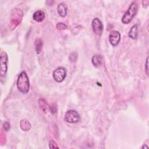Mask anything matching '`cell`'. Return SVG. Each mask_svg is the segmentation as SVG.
Instances as JSON below:
<instances>
[{
	"mask_svg": "<svg viewBox=\"0 0 149 149\" xmlns=\"http://www.w3.org/2000/svg\"><path fill=\"white\" fill-rule=\"evenodd\" d=\"M66 76V70L63 67H59L53 72L54 79L58 83L64 80Z\"/></svg>",
	"mask_w": 149,
	"mask_h": 149,
	"instance_id": "5b68a950",
	"label": "cell"
},
{
	"mask_svg": "<svg viewBox=\"0 0 149 149\" xmlns=\"http://www.w3.org/2000/svg\"><path fill=\"white\" fill-rule=\"evenodd\" d=\"M146 148L147 149V148H148V146H147L146 145H144V146H143L141 147V148Z\"/></svg>",
	"mask_w": 149,
	"mask_h": 149,
	"instance_id": "44dd1931",
	"label": "cell"
},
{
	"mask_svg": "<svg viewBox=\"0 0 149 149\" xmlns=\"http://www.w3.org/2000/svg\"><path fill=\"white\" fill-rule=\"evenodd\" d=\"M77 59V55L76 52H72L69 56V59L72 62H76Z\"/></svg>",
	"mask_w": 149,
	"mask_h": 149,
	"instance_id": "ac0fdd59",
	"label": "cell"
},
{
	"mask_svg": "<svg viewBox=\"0 0 149 149\" xmlns=\"http://www.w3.org/2000/svg\"><path fill=\"white\" fill-rule=\"evenodd\" d=\"M92 27L94 33L98 35L101 36L103 31V25L101 21L98 18H94L92 22Z\"/></svg>",
	"mask_w": 149,
	"mask_h": 149,
	"instance_id": "52a82bcc",
	"label": "cell"
},
{
	"mask_svg": "<svg viewBox=\"0 0 149 149\" xmlns=\"http://www.w3.org/2000/svg\"><path fill=\"white\" fill-rule=\"evenodd\" d=\"M17 87L19 91L23 94L27 93L29 90V80L27 73L24 71L22 72L18 76L17 80Z\"/></svg>",
	"mask_w": 149,
	"mask_h": 149,
	"instance_id": "6da1fadb",
	"label": "cell"
},
{
	"mask_svg": "<svg viewBox=\"0 0 149 149\" xmlns=\"http://www.w3.org/2000/svg\"><path fill=\"white\" fill-rule=\"evenodd\" d=\"M49 147L50 148H58L59 147L58 146L56 143L53 140H51L49 142Z\"/></svg>",
	"mask_w": 149,
	"mask_h": 149,
	"instance_id": "e0dca14e",
	"label": "cell"
},
{
	"mask_svg": "<svg viewBox=\"0 0 149 149\" xmlns=\"http://www.w3.org/2000/svg\"><path fill=\"white\" fill-rule=\"evenodd\" d=\"M91 62L95 67H99L102 65V58L101 55H95L92 58Z\"/></svg>",
	"mask_w": 149,
	"mask_h": 149,
	"instance_id": "8fae6325",
	"label": "cell"
},
{
	"mask_svg": "<svg viewBox=\"0 0 149 149\" xmlns=\"http://www.w3.org/2000/svg\"><path fill=\"white\" fill-rule=\"evenodd\" d=\"M7 62H8V56L6 52H1V59H0V73L1 77H3L5 75L7 72Z\"/></svg>",
	"mask_w": 149,
	"mask_h": 149,
	"instance_id": "8992f818",
	"label": "cell"
},
{
	"mask_svg": "<svg viewBox=\"0 0 149 149\" xmlns=\"http://www.w3.org/2000/svg\"><path fill=\"white\" fill-rule=\"evenodd\" d=\"M35 49L37 54H40L41 51L42 47V41L40 38H37L35 41Z\"/></svg>",
	"mask_w": 149,
	"mask_h": 149,
	"instance_id": "9a60e30c",
	"label": "cell"
},
{
	"mask_svg": "<svg viewBox=\"0 0 149 149\" xmlns=\"http://www.w3.org/2000/svg\"><path fill=\"white\" fill-rule=\"evenodd\" d=\"M3 128L4 129L6 130V131H8L9 129H10V124L8 122H6L3 123Z\"/></svg>",
	"mask_w": 149,
	"mask_h": 149,
	"instance_id": "d6986e66",
	"label": "cell"
},
{
	"mask_svg": "<svg viewBox=\"0 0 149 149\" xmlns=\"http://www.w3.org/2000/svg\"><path fill=\"white\" fill-rule=\"evenodd\" d=\"M137 24L134 25L129 31V36L132 39H136L137 37Z\"/></svg>",
	"mask_w": 149,
	"mask_h": 149,
	"instance_id": "5bb4252c",
	"label": "cell"
},
{
	"mask_svg": "<svg viewBox=\"0 0 149 149\" xmlns=\"http://www.w3.org/2000/svg\"><path fill=\"white\" fill-rule=\"evenodd\" d=\"M148 58H147L146 59V65H145V69H146V72L147 73V75H148Z\"/></svg>",
	"mask_w": 149,
	"mask_h": 149,
	"instance_id": "ffe728a7",
	"label": "cell"
},
{
	"mask_svg": "<svg viewBox=\"0 0 149 149\" xmlns=\"http://www.w3.org/2000/svg\"><path fill=\"white\" fill-rule=\"evenodd\" d=\"M20 126L23 131H29L31 129V124L26 119H22L20 121Z\"/></svg>",
	"mask_w": 149,
	"mask_h": 149,
	"instance_id": "7c38bea8",
	"label": "cell"
},
{
	"mask_svg": "<svg viewBox=\"0 0 149 149\" xmlns=\"http://www.w3.org/2000/svg\"><path fill=\"white\" fill-rule=\"evenodd\" d=\"M120 40V34L118 31L113 30L111 31L109 35V41L110 44L113 46H116Z\"/></svg>",
	"mask_w": 149,
	"mask_h": 149,
	"instance_id": "ba28073f",
	"label": "cell"
},
{
	"mask_svg": "<svg viewBox=\"0 0 149 149\" xmlns=\"http://www.w3.org/2000/svg\"><path fill=\"white\" fill-rule=\"evenodd\" d=\"M137 3L136 2H133L129 6L127 11L123 15L122 18V22L123 24L129 23L134 16L136 15L137 11Z\"/></svg>",
	"mask_w": 149,
	"mask_h": 149,
	"instance_id": "7a4b0ae2",
	"label": "cell"
},
{
	"mask_svg": "<svg viewBox=\"0 0 149 149\" xmlns=\"http://www.w3.org/2000/svg\"><path fill=\"white\" fill-rule=\"evenodd\" d=\"M64 119L68 123H74L78 122L80 120V116L76 111L69 110L65 113Z\"/></svg>",
	"mask_w": 149,
	"mask_h": 149,
	"instance_id": "277c9868",
	"label": "cell"
},
{
	"mask_svg": "<svg viewBox=\"0 0 149 149\" xmlns=\"http://www.w3.org/2000/svg\"><path fill=\"white\" fill-rule=\"evenodd\" d=\"M38 104L39 105L41 108V109H42V111L44 112V113H47L49 109V106L48 105L47 102L45 101V100L40 98L38 100Z\"/></svg>",
	"mask_w": 149,
	"mask_h": 149,
	"instance_id": "4fadbf2b",
	"label": "cell"
},
{
	"mask_svg": "<svg viewBox=\"0 0 149 149\" xmlns=\"http://www.w3.org/2000/svg\"><path fill=\"white\" fill-rule=\"evenodd\" d=\"M58 12L59 15L62 17H64L66 16L67 15V12H68V8L67 6L63 3H61L58 5L57 8Z\"/></svg>",
	"mask_w": 149,
	"mask_h": 149,
	"instance_id": "30bf717a",
	"label": "cell"
},
{
	"mask_svg": "<svg viewBox=\"0 0 149 149\" xmlns=\"http://www.w3.org/2000/svg\"><path fill=\"white\" fill-rule=\"evenodd\" d=\"M23 16V12L17 8H15L12 10L10 16L11 24L15 27L17 26L22 20Z\"/></svg>",
	"mask_w": 149,
	"mask_h": 149,
	"instance_id": "3957f363",
	"label": "cell"
},
{
	"mask_svg": "<svg viewBox=\"0 0 149 149\" xmlns=\"http://www.w3.org/2000/svg\"><path fill=\"white\" fill-rule=\"evenodd\" d=\"M56 27L58 30H65L66 29L68 28V26L66 24H65V23H58L56 24Z\"/></svg>",
	"mask_w": 149,
	"mask_h": 149,
	"instance_id": "2e32d148",
	"label": "cell"
},
{
	"mask_svg": "<svg viewBox=\"0 0 149 149\" xmlns=\"http://www.w3.org/2000/svg\"><path fill=\"white\" fill-rule=\"evenodd\" d=\"M33 19L37 22H41L45 19V13L42 10H38L34 13Z\"/></svg>",
	"mask_w": 149,
	"mask_h": 149,
	"instance_id": "9c48e42d",
	"label": "cell"
}]
</instances>
